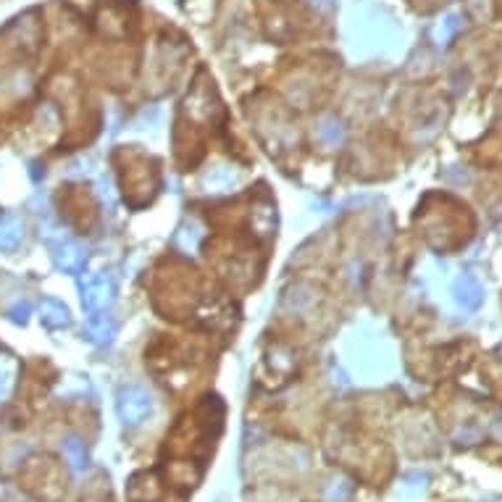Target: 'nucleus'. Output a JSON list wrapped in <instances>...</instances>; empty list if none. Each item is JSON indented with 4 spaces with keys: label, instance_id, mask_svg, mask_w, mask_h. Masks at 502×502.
Listing matches in <instances>:
<instances>
[{
    "label": "nucleus",
    "instance_id": "f257e3e1",
    "mask_svg": "<svg viewBox=\"0 0 502 502\" xmlns=\"http://www.w3.org/2000/svg\"><path fill=\"white\" fill-rule=\"evenodd\" d=\"M113 297H116V279L113 273H92L82 284V302L90 313H101L111 308Z\"/></svg>",
    "mask_w": 502,
    "mask_h": 502
},
{
    "label": "nucleus",
    "instance_id": "39448f33",
    "mask_svg": "<svg viewBox=\"0 0 502 502\" xmlns=\"http://www.w3.org/2000/svg\"><path fill=\"white\" fill-rule=\"evenodd\" d=\"M87 332H90V337L98 345H108L113 340V334H116V323H113V318L105 311L92 313L90 318H87Z\"/></svg>",
    "mask_w": 502,
    "mask_h": 502
},
{
    "label": "nucleus",
    "instance_id": "9b49d317",
    "mask_svg": "<svg viewBox=\"0 0 502 502\" xmlns=\"http://www.w3.org/2000/svg\"><path fill=\"white\" fill-rule=\"evenodd\" d=\"M30 313H32V302L30 300H19L16 305H11L8 316H11V321L13 323H24L27 318H30Z\"/></svg>",
    "mask_w": 502,
    "mask_h": 502
},
{
    "label": "nucleus",
    "instance_id": "4468645a",
    "mask_svg": "<svg viewBox=\"0 0 502 502\" xmlns=\"http://www.w3.org/2000/svg\"><path fill=\"white\" fill-rule=\"evenodd\" d=\"M6 387H8V373H6V368H0V394L6 392Z\"/></svg>",
    "mask_w": 502,
    "mask_h": 502
},
{
    "label": "nucleus",
    "instance_id": "20e7f679",
    "mask_svg": "<svg viewBox=\"0 0 502 502\" xmlns=\"http://www.w3.org/2000/svg\"><path fill=\"white\" fill-rule=\"evenodd\" d=\"M452 300L458 302L463 311H476L484 302V287L473 276L463 273L452 284Z\"/></svg>",
    "mask_w": 502,
    "mask_h": 502
},
{
    "label": "nucleus",
    "instance_id": "f8f14e48",
    "mask_svg": "<svg viewBox=\"0 0 502 502\" xmlns=\"http://www.w3.org/2000/svg\"><path fill=\"white\" fill-rule=\"evenodd\" d=\"M176 242H179L181 247H187V250H195V247H198V242H200V231L195 229V226H190V229H181L179 234H176Z\"/></svg>",
    "mask_w": 502,
    "mask_h": 502
},
{
    "label": "nucleus",
    "instance_id": "f03ea898",
    "mask_svg": "<svg viewBox=\"0 0 502 502\" xmlns=\"http://www.w3.org/2000/svg\"><path fill=\"white\" fill-rule=\"evenodd\" d=\"M48 247L53 252V261L58 269H63L66 273H82L87 266V250L71 240H58V242H48Z\"/></svg>",
    "mask_w": 502,
    "mask_h": 502
},
{
    "label": "nucleus",
    "instance_id": "1a4fd4ad",
    "mask_svg": "<svg viewBox=\"0 0 502 502\" xmlns=\"http://www.w3.org/2000/svg\"><path fill=\"white\" fill-rule=\"evenodd\" d=\"M273 219H276V216H273L271 205H261V208H255V211H252V221H255V226H258L261 234H271Z\"/></svg>",
    "mask_w": 502,
    "mask_h": 502
},
{
    "label": "nucleus",
    "instance_id": "9d476101",
    "mask_svg": "<svg viewBox=\"0 0 502 502\" xmlns=\"http://www.w3.org/2000/svg\"><path fill=\"white\" fill-rule=\"evenodd\" d=\"M461 16H458V13H450V16H447V19H444V24L442 27H439V30H437V37H439V40L442 42H447L452 37V34H455V32L461 30Z\"/></svg>",
    "mask_w": 502,
    "mask_h": 502
},
{
    "label": "nucleus",
    "instance_id": "ddd939ff",
    "mask_svg": "<svg viewBox=\"0 0 502 502\" xmlns=\"http://www.w3.org/2000/svg\"><path fill=\"white\" fill-rule=\"evenodd\" d=\"M231 181H234V174H231V171H216L211 179H208V184L221 187V184H231Z\"/></svg>",
    "mask_w": 502,
    "mask_h": 502
},
{
    "label": "nucleus",
    "instance_id": "0eeeda50",
    "mask_svg": "<svg viewBox=\"0 0 502 502\" xmlns=\"http://www.w3.org/2000/svg\"><path fill=\"white\" fill-rule=\"evenodd\" d=\"M40 318L45 326H51V329H60V326H69V311H66V305L58 300H42V308H40Z\"/></svg>",
    "mask_w": 502,
    "mask_h": 502
},
{
    "label": "nucleus",
    "instance_id": "7ed1b4c3",
    "mask_svg": "<svg viewBox=\"0 0 502 502\" xmlns=\"http://www.w3.org/2000/svg\"><path fill=\"white\" fill-rule=\"evenodd\" d=\"M150 408H153L150 394L145 390H140V387H129L119 400V411L127 423H140L142 418L150 413Z\"/></svg>",
    "mask_w": 502,
    "mask_h": 502
},
{
    "label": "nucleus",
    "instance_id": "423d86ee",
    "mask_svg": "<svg viewBox=\"0 0 502 502\" xmlns=\"http://www.w3.org/2000/svg\"><path fill=\"white\" fill-rule=\"evenodd\" d=\"M24 240V224L16 216L0 219V250H16Z\"/></svg>",
    "mask_w": 502,
    "mask_h": 502
},
{
    "label": "nucleus",
    "instance_id": "6e6552de",
    "mask_svg": "<svg viewBox=\"0 0 502 502\" xmlns=\"http://www.w3.org/2000/svg\"><path fill=\"white\" fill-rule=\"evenodd\" d=\"M316 134H318V140H321L323 145H332L334 148V145H340V142L345 140V127H342L334 116H326V119L318 124Z\"/></svg>",
    "mask_w": 502,
    "mask_h": 502
}]
</instances>
